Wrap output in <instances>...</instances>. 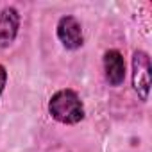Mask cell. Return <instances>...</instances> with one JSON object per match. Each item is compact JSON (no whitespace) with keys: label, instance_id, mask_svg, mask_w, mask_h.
Returning a JSON list of instances; mask_svg holds the SVG:
<instances>
[{"label":"cell","instance_id":"cell-1","mask_svg":"<svg viewBox=\"0 0 152 152\" xmlns=\"http://www.w3.org/2000/svg\"><path fill=\"white\" fill-rule=\"evenodd\" d=\"M48 115L63 125H75L84 120V104L75 90L63 88L48 100Z\"/></svg>","mask_w":152,"mask_h":152},{"label":"cell","instance_id":"cell-2","mask_svg":"<svg viewBox=\"0 0 152 152\" xmlns=\"http://www.w3.org/2000/svg\"><path fill=\"white\" fill-rule=\"evenodd\" d=\"M132 88L140 100L147 102L150 93V57L145 50H134L132 54Z\"/></svg>","mask_w":152,"mask_h":152},{"label":"cell","instance_id":"cell-3","mask_svg":"<svg viewBox=\"0 0 152 152\" xmlns=\"http://www.w3.org/2000/svg\"><path fill=\"white\" fill-rule=\"evenodd\" d=\"M56 36L66 50H79L84 45L83 25L72 15H64L59 18V22L56 25Z\"/></svg>","mask_w":152,"mask_h":152},{"label":"cell","instance_id":"cell-4","mask_svg":"<svg viewBox=\"0 0 152 152\" xmlns=\"http://www.w3.org/2000/svg\"><path fill=\"white\" fill-rule=\"evenodd\" d=\"M20 13L16 7L7 6L0 11V48H7L15 43L20 32Z\"/></svg>","mask_w":152,"mask_h":152},{"label":"cell","instance_id":"cell-5","mask_svg":"<svg viewBox=\"0 0 152 152\" xmlns=\"http://www.w3.org/2000/svg\"><path fill=\"white\" fill-rule=\"evenodd\" d=\"M102 64H104V75L106 81L109 83V86L116 88L120 84H124L125 81V59L124 56L116 50V48H109L104 52L102 57Z\"/></svg>","mask_w":152,"mask_h":152},{"label":"cell","instance_id":"cell-6","mask_svg":"<svg viewBox=\"0 0 152 152\" xmlns=\"http://www.w3.org/2000/svg\"><path fill=\"white\" fill-rule=\"evenodd\" d=\"M6 84H7V70L4 64H0V97L6 90Z\"/></svg>","mask_w":152,"mask_h":152}]
</instances>
